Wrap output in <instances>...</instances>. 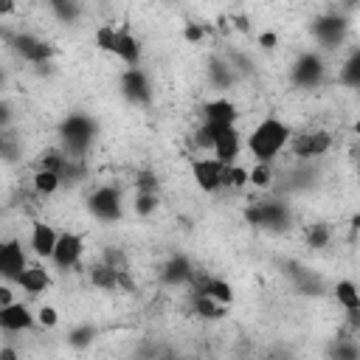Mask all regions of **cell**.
I'll list each match as a JSON object with an SVG mask.
<instances>
[{
  "instance_id": "60d3db41",
  "label": "cell",
  "mask_w": 360,
  "mask_h": 360,
  "mask_svg": "<svg viewBox=\"0 0 360 360\" xmlns=\"http://www.w3.org/2000/svg\"><path fill=\"white\" fill-rule=\"evenodd\" d=\"M346 315H349V326L357 332V329H360V309H352V312H346Z\"/></svg>"
},
{
  "instance_id": "30bf717a",
  "label": "cell",
  "mask_w": 360,
  "mask_h": 360,
  "mask_svg": "<svg viewBox=\"0 0 360 360\" xmlns=\"http://www.w3.org/2000/svg\"><path fill=\"white\" fill-rule=\"evenodd\" d=\"M0 273L6 281H17L25 273V253L20 239H6L0 245Z\"/></svg>"
},
{
  "instance_id": "e0dca14e",
  "label": "cell",
  "mask_w": 360,
  "mask_h": 360,
  "mask_svg": "<svg viewBox=\"0 0 360 360\" xmlns=\"http://www.w3.org/2000/svg\"><path fill=\"white\" fill-rule=\"evenodd\" d=\"M124 65L129 68H138L141 62V39L129 31V28H118V42H115V51H112Z\"/></svg>"
},
{
  "instance_id": "8992f818",
  "label": "cell",
  "mask_w": 360,
  "mask_h": 360,
  "mask_svg": "<svg viewBox=\"0 0 360 360\" xmlns=\"http://www.w3.org/2000/svg\"><path fill=\"white\" fill-rule=\"evenodd\" d=\"M329 149H332V135L323 129H312V132H301L290 138V152L295 158H321Z\"/></svg>"
},
{
  "instance_id": "d6a6232c",
  "label": "cell",
  "mask_w": 360,
  "mask_h": 360,
  "mask_svg": "<svg viewBox=\"0 0 360 360\" xmlns=\"http://www.w3.org/2000/svg\"><path fill=\"white\" fill-rule=\"evenodd\" d=\"M135 188H138V194H158V177L152 172H138Z\"/></svg>"
},
{
  "instance_id": "7c38bea8",
  "label": "cell",
  "mask_w": 360,
  "mask_h": 360,
  "mask_svg": "<svg viewBox=\"0 0 360 360\" xmlns=\"http://www.w3.org/2000/svg\"><path fill=\"white\" fill-rule=\"evenodd\" d=\"M236 115L239 112H236V104L231 98H214V101H205V107H202V124L217 127V129L233 127Z\"/></svg>"
},
{
  "instance_id": "83f0119b",
  "label": "cell",
  "mask_w": 360,
  "mask_h": 360,
  "mask_svg": "<svg viewBox=\"0 0 360 360\" xmlns=\"http://www.w3.org/2000/svg\"><path fill=\"white\" fill-rule=\"evenodd\" d=\"M115 42H118V28L115 25H98V31H96V45L101 48V51H115Z\"/></svg>"
},
{
  "instance_id": "cb8c5ba5",
  "label": "cell",
  "mask_w": 360,
  "mask_h": 360,
  "mask_svg": "<svg viewBox=\"0 0 360 360\" xmlns=\"http://www.w3.org/2000/svg\"><path fill=\"white\" fill-rule=\"evenodd\" d=\"M191 304H194V312L202 315V318H211V321H214V318H222V315H225V304H219V301H214V298H208V295L194 292Z\"/></svg>"
},
{
  "instance_id": "4316f807",
  "label": "cell",
  "mask_w": 360,
  "mask_h": 360,
  "mask_svg": "<svg viewBox=\"0 0 360 360\" xmlns=\"http://www.w3.org/2000/svg\"><path fill=\"white\" fill-rule=\"evenodd\" d=\"M329 239H332L329 225H323V222H312V225L307 228V245H309V248L321 250V248H326V245H329Z\"/></svg>"
},
{
  "instance_id": "ab89813d",
  "label": "cell",
  "mask_w": 360,
  "mask_h": 360,
  "mask_svg": "<svg viewBox=\"0 0 360 360\" xmlns=\"http://www.w3.org/2000/svg\"><path fill=\"white\" fill-rule=\"evenodd\" d=\"M11 304H14V301H11V290H8V287H0V309H3V307H11Z\"/></svg>"
},
{
  "instance_id": "74e56055",
  "label": "cell",
  "mask_w": 360,
  "mask_h": 360,
  "mask_svg": "<svg viewBox=\"0 0 360 360\" xmlns=\"http://www.w3.org/2000/svg\"><path fill=\"white\" fill-rule=\"evenodd\" d=\"M276 42H278V37H276L273 31H264V34L259 37V45H262V48H276Z\"/></svg>"
},
{
  "instance_id": "3957f363",
  "label": "cell",
  "mask_w": 360,
  "mask_h": 360,
  "mask_svg": "<svg viewBox=\"0 0 360 360\" xmlns=\"http://www.w3.org/2000/svg\"><path fill=\"white\" fill-rule=\"evenodd\" d=\"M245 219L250 225H262V228H273V231H284L290 225V208L281 200H262L253 202L245 211Z\"/></svg>"
},
{
  "instance_id": "f1b7e54d",
  "label": "cell",
  "mask_w": 360,
  "mask_h": 360,
  "mask_svg": "<svg viewBox=\"0 0 360 360\" xmlns=\"http://www.w3.org/2000/svg\"><path fill=\"white\" fill-rule=\"evenodd\" d=\"M250 183V172L242 166H225V186L231 188H242Z\"/></svg>"
},
{
  "instance_id": "7402d4cb",
  "label": "cell",
  "mask_w": 360,
  "mask_h": 360,
  "mask_svg": "<svg viewBox=\"0 0 360 360\" xmlns=\"http://www.w3.org/2000/svg\"><path fill=\"white\" fill-rule=\"evenodd\" d=\"M340 84L360 90V51H352L346 56V62L340 65Z\"/></svg>"
},
{
  "instance_id": "484cf974",
  "label": "cell",
  "mask_w": 360,
  "mask_h": 360,
  "mask_svg": "<svg viewBox=\"0 0 360 360\" xmlns=\"http://www.w3.org/2000/svg\"><path fill=\"white\" fill-rule=\"evenodd\" d=\"M329 357L332 360H360V346L349 338H338L329 349Z\"/></svg>"
},
{
  "instance_id": "f546056e",
  "label": "cell",
  "mask_w": 360,
  "mask_h": 360,
  "mask_svg": "<svg viewBox=\"0 0 360 360\" xmlns=\"http://www.w3.org/2000/svg\"><path fill=\"white\" fill-rule=\"evenodd\" d=\"M93 335H96V329H93L90 323H84V326H76V329L68 335V343L76 346V349H84V346H90Z\"/></svg>"
},
{
  "instance_id": "ac0fdd59",
  "label": "cell",
  "mask_w": 360,
  "mask_h": 360,
  "mask_svg": "<svg viewBox=\"0 0 360 360\" xmlns=\"http://www.w3.org/2000/svg\"><path fill=\"white\" fill-rule=\"evenodd\" d=\"M56 242H59V233L53 231V225H48V222H34V228H31V248H34L37 256H45V259L53 256Z\"/></svg>"
},
{
  "instance_id": "52a82bcc",
  "label": "cell",
  "mask_w": 360,
  "mask_h": 360,
  "mask_svg": "<svg viewBox=\"0 0 360 360\" xmlns=\"http://www.w3.org/2000/svg\"><path fill=\"white\" fill-rule=\"evenodd\" d=\"M121 93L124 98H129L132 104H149L152 101V84L149 76L141 68H127L121 73Z\"/></svg>"
},
{
  "instance_id": "6da1fadb",
  "label": "cell",
  "mask_w": 360,
  "mask_h": 360,
  "mask_svg": "<svg viewBox=\"0 0 360 360\" xmlns=\"http://www.w3.org/2000/svg\"><path fill=\"white\" fill-rule=\"evenodd\" d=\"M290 143V127L278 118H264L248 138V149L256 163H270Z\"/></svg>"
},
{
  "instance_id": "8fae6325",
  "label": "cell",
  "mask_w": 360,
  "mask_h": 360,
  "mask_svg": "<svg viewBox=\"0 0 360 360\" xmlns=\"http://www.w3.org/2000/svg\"><path fill=\"white\" fill-rule=\"evenodd\" d=\"M11 42H14V51H17L25 62L45 65V62L53 56V48H51L45 39L34 37V34H17V37H11Z\"/></svg>"
},
{
  "instance_id": "836d02e7",
  "label": "cell",
  "mask_w": 360,
  "mask_h": 360,
  "mask_svg": "<svg viewBox=\"0 0 360 360\" xmlns=\"http://www.w3.org/2000/svg\"><path fill=\"white\" fill-rule=\"evenodd\" d=\"M37 321L42 323V326H56L59 323V312H56V307H51V304H42L39 309H37Z\"/></svg>"
},
{
  "instance_id": "5bb4252c",
  "label": "cell",
  "mask_w": 360,
  "mask_h": 360,
  "mask_svg": "<svg viewBox=\"0 0 360 360\" xmlns=\"http://www.w3.org/2000/svg\"><path fill=\"white\" fill-rule=\"evenodd\" d=\"M242 149V141H239V132L236 127H222L217 129V138H214V155L222 166H233L236 155Z\"/></svg>"
},
{
  "instance_id": "9a60e30c",
  "label": "cell",
  "mask_w": 360,
  "mask_h": 360,
  "mask_svg": "<svg viewBox=\"0 0 360 360\" xmlns=\"http://www.w3.org/2000/svg\"><path fill=\"white\" fill-rule=\"evenodd\" d=\"M191 284H194V292H200V295H208V298H214V301H219V304H225V307L233 301V290H231V284H228V281H222V278H214V276H200V273H194Z\"/></svg>"
},
{
  "instance_id": "2e32d148",
  "label": "cell",
  "mask_w": 360,
  "mask_h": 360,
  "mask_svg": "<svg viewBox=\"0 0 360 360\" xmlns=\"http://www.w3.org/2000/svg\"><path fill=\"white\" fill-rule=\"evenodd\" d=\"M0 326L6 332H22V329L34 326V315H31V309L25 304H11V307L0 309Z\"/></svg>"
},
{
  "instance_id": "ba28073f",
  "label": "cell",
  "mask_w": 360,
  "mask_h": 360,
  "mask_svg": "<svg viewBox=\"0 0 360 360\" xmlns=\"http://www.w3.org/2000/svg\"><path fill=\"white\" fill-rule=\"evenodd\" d=\"M191 174L197 180V186L202 191H217L219 186H225V166L214 158H197L191 160Z\"/></svg>"
},
{
  "instance_id": "e575fe53",
  "label": "cell",
  "mask_w": 360,
  "mask_h": 360,
  "mask_svg": "<svg viewBox=\"0 0 360 360\" xmlns=\"http://www.w3.org/2000/svg\"><path fill=\"white\" fill-rule=\"evenodd\" d=\"M51 8L62 17V20H73L79 14V6L76 3H51Z\"/></svg>"
},
{
  "instance_id": "d4e9b609",
  "label": "cell",
  "mask_w": 360,
  "mask_h": 360,
  "mask_svg": "<svg viewBox=\"0 0 360 360\" xmlns=\"http://www.w3.org/2000/svg\"><path fill=\"white\" fill-rule=\"evenodd\" d=\"M59 186H62V177H59L56 172L37 169V174H34V191H37V194H53Z\"/></svg>"
},
{
  "instance_id": "7a4b0ae2",
  "label": "cell",
  "mask_w": 360,
  "mask_h": 360,
  "mask_svg": "<svg viewBox=\"0 0 360 360\" xmlns=\"http://www.w3.org/2000/svg\"><path fill=\"white\" fill-rule=\"evenodd\" d=\"M59 135H62V152L68 158H84V152L90 149L93 143V135H96V121L90 115H68L59 127Z\"/></svg>"
},
{
  "instance_id": "d590c367",
  "label": "cell",
  "mask_w": 360,
  "mask_h": 360,
  "mask_svg": "<svg viewBox=\"0 0 360 360\" xmlns=\"http://www.w3.org/2000/svg\"><path fill=\"white\" fill-rule=\"evenodd\" d=\"M183 37H186L188 42H200V39L205 37V25H200V22H188L186 31H183Z\"/></svg>"
},
{
  "instance_id": "f35d334b",
  "label": "cell",
  "mask_w": 360,
  "mask_h": 360,
  "mask_svg": "<svg viewBox=\"0 0 360 360\" xmlns=\"http://www.w3.org/2000/svg\"><path fill=\"white\" fill-rule=\"evenodd\" d=\"M0 360H20V354H17L14 346H3L0 349Z\"/></svg>"
},
{
  "instance_id": "4dcf8cb0",
  "label": "cell",
  "mask_w": 360,
  "mask_h": 360,
  "mask_svg": "<svg viewBox=\"0 0 360 360\" xmlns=\"http://www.w3.org/2000/svg\"><path fill=\"white\" fill-rule=\"evenodd\" d=\"M270 180H273L270 163H256V166L250 169V183H253L256 188H264V186H270Z\"/></svg>"
},
{
  "instance_id": "4fadbf2b",
  "label": "cell",
  "mask_w": 360,
  "mask_h": 360,
  "mask_svg": "<svg viewBox=\"0 0 360 360\" xmlns=\"http://www.w3.org/2000/svg\"><path fill=\"white\" fill-rule=\"evenodd\" d=\"M312 34H315V39H318L323 48H335V45L343 39V34H346V20L338 17V14L318 17V20L312 22Z\"/></svg>"
},
{
  "instance_id": "8d00e7d4",
  "label": "cell",
  "mask_w": 360,
  "mask_h": 360,
  "mask_svg": "<svg viewBox=\"0 0 360 360\" xmlns=\"http://www.w3.org/2000/svg\"><path fill=\"white\" fill-rule=\"evenodd\" d=\"M211 76H214V82H217V84H228V82H231L228 65H222V62H214V65H211Z\"/></svg>"
},
{
  "instance_id": "5b68a950",
  "label": "cell",
  "mask_w": 360,
  "mask_h": 360,
  "mask_svg": "<svg viewBox=\"0 0 360 360\" xmlns=\"http://www.w3.org/2000/svg\"><path fill=\"white\" fill-rule=\"evenodd\" d=\"M323 73H326L323 59H321L318 53L307 51V53H301V56L292 62V73H290V79H292V84H295V87L312 90V87H318V84H321Z\"/></svg>"
},
{
  "instance_id": "9c48e42d",
  "label": "cell",
  "mask_w": 360,
  "mask_h": 360,
  "mask_svg": "<svg viewBox=\"0 0 360 360\" xmlns=\"http://www.w3.org/2000/svg\"><path fill=\"white\" fill-rule=\"evenodd\" d=\"M82 253H84V239L79 233H73V231H65V233H59V242H56V250H53L51 259H53L56 267L68 270V267L79 264Z\"/></svg>"
},
{
  "instance_id": "603a6c76",
  "label": "cell",
  "mask_w": 360,
  "mask_h": 360,
  "mask_svg": "<svg viewBox=\"0 0 360 360\" xmlns=\"http://www.w3.org/2000/svg\"><path fill=\"white\" fill-rule=\"evenodd\" d=\"M90 284L93 287H98V290H115L118 287V270H112L110 264H96V267H90Z\"/></svg>"
},
{
  "instance_id": "d6986e66",
  "label": "cell",
  "mask_w": 360,
  "mask_h": 360,
  "mask_svg": "<svg viewBox=\"0 0 360 360\" xmlns=\"http://www.w3.org/2000/svg\"><path fill=\"white\" fill-rule=\"evenodd\" d=\"M194 267H191V262L186 259V256H172L166 264H163V270H160V278L166 281V284H188L191 278H194Z\"/></svg>"
},
{
  "instance_id": "b9f144b4",
  "label": "cell",
  "mask_w": 360,
  "mask_h": 360,
  "mask_svg": "<svg viewBox=\"0 0 360 360\" xmlns=\"http://www.w3.org/2000/svg\"><path fill=\"white\" fill-rule=\"evenodd\" d=\"M354 135H357V138H360V118H357V121H354Z\"/></svg>"
},
{
  "instance_id": "277c9868",
  "label": "cell",
  "mask_w": 360,
  "mask_h": 360,
  "mask_svg": "<svg viewBox=\"0 0 360 360\" xmlns=\"http://www.w3.org/2000/svg\"><path fill=\"white\" fill-rule=\"evenodd\" d=\"M87 208L96 219L101 222H118L121 219V211H124V202H121V191L112 188V186H98L90 191L87 197Z\"/></svg>"
},
{
  "instance_id": "44dd1931",
  "label": "cell",
  "mask_w": 360,
  "mask_h": 360,
  "mask_svg": "<svg viewBox=\"0 0 360 360\" xmlns=\"http://www.w3.org/2000/svg\"><path fill=\"white\" fill-rule=\"evenodd\" d=\"M335 298H338V304H340L346 312L360 309V290H357L354 281H349V278H343V281L335 284Z\"/></svg>"
},
{
  "instance_id": "1f68e13d",
  "label": "cell",
  "mask_w": 360,
  "mask_h": 360,
  "mask_svg": "<svg viewBox=\"0 0 360 360\" xmlns=\"http://www.w3.org/2000/svg\"><path fill=\"white\" fill-rule=\"evenodd\" d=\"M152 211H158V194H135V214L149 217Z\"/></svg>"
},
{
  "instance_id": "ffe728a7",
  "label": "cell",
  "mask_w": 360,
  "mask_h": 360,
  "mask_svg": "<svg viewBox=\"0 0 360 360\" xmlns=\"http://www.w3.org/2000/svg\"><path fill=\"white\" fill-rule=\"evenodd\" d=\"M17 284H20L25 292L39 295V292H45V290L51 287V276H48V270H45V267L34 264V267H25V273L17 278Z\"/></svg>"
}]
</instances>
